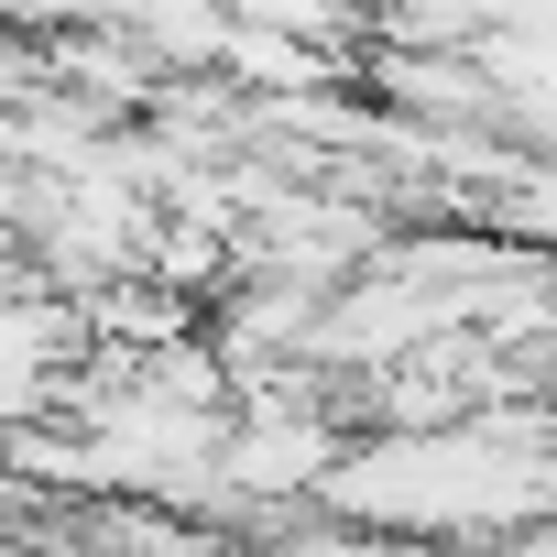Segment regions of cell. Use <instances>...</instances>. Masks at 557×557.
Here are the masks:
<instances>
[{
    "label": "cell",
    "mask_w": 557,
    "mask_h": 557,
    "mask_svg": "<svg viewBox=\"0 0 557 557\" xmlns=\"http://www.w3.org/2000/svg\"><path fill=\"white\" fill-rule=\"evenodd\" d=\"M318 513L426 557L546 535V405H503L470 426H350L318 481Z\"/></svg>",
    "instance_id": "1"
}]
</instances>
